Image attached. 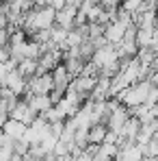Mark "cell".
Segmentation results:
<instances>
[{
	"label": "cell",
	"mask_w": 158,
	"mask_h": 161,
	"mask_svg": "<svg viewBox=\"0 0 158 161\" xmlns=\"http://www.w3.org/2000/svg\"><path fill=\"white\" fill-rule=\"evenodd\" d=\"M52 26H56V11L52 7H35L24 15V24L22 31L26 35H35L39 31H50Z\"/></svg>",
	"instance_id": "1"
},
{
	"label": "cell",
	"mask_w": 158,
	"mask_h": 161,
	"mask_svg": "<svg viewBox=\"0 0 158 161\" xmlns=\"http://www.w3.org/2000/svg\"><path fill=\"white\" fill-rule=\"evenodd\" d=\"M52 89H54L52 72H46V74H35L33 79H28L26 96H41V94H52Z\"/></svg>",
	"instance_id": "2"
},
{
	"label": "cell",
	"mask_w": 158,
	"mask_h": 161,
	"mask_svg": "<svg viewBox=\"0 0 158 161\" xmlns=\"http://www.w3.org/2000/svg\"><path fill=\"white\" fill-rule=\"evenodd\" d=\"M128 24H124L121 20H113L110 24H106L104 26V39L106 44H113V46H117V44H121L124 42V37H126V31H128Z\"/></svg>",
	"instance_id": "3"
},
{
	"label": "cell",
	"mask_w": 158,
	"mask_h": 161,
	"mask_svg": "<svg viewBox=\"0 0 158 161\" xmlns=\"http://www.w3.org/2000/svg\"><path fill=\"white\" fill-rule=\"evenodd\" d=\"M9 118H11V120H18V122H22V124H26V126H30V124L35 122L37 113L30 109V105H28L26 100H18V103H15V107L11 109Z\"/></svg>",
	"instance_id": "4"
},
{
	"label": "cell",
	"mask_w": 158,
	"mask_h": 161,
	"mask_svg": "<svg viewBox=\"0 0 158 161\" xmlns=\"http://www.w3.org/2000/svg\"><path fill=\"white\" fill-rule=\"evenodd\" d=\"M143 157H145L143 155V148L136 142H124L119 146V153H117L115 161H141Z\"/></svg>",
	"instance_id": "5"
},
{
	"label": "cell",
	"mask_w": 158,
	"mask_h": 161,
	"mask_svg": "<svg viewBox=\"0 0 158 161\" xmlns=\"http://www.w3.org/2000/svg\"><path fill=\"white\" fill-rule=\"evenodd\" d=\"M76 15H78V7L76 4H65L61 11H56V26H63V28H74L76 26Z\"/></svg>",
	"instance_id": "6"
},
{
	"label": "cell",
	"mask_w": 158,
	"mask_h": 161,
	"mask_svg": "<svg viewBox=\"0 0 158 161\" xmlns=\"http://www.w3.org/2000/svg\"><path fill=\"white\" fill-rule=\"evenodd\" d=\"M26 103L30 105V109H33L37 115H43L48 109L54 107L50 94H41V96H26Z\"/></svg>",
	"instance_id": "7"
},
{
	"label": "cell",
	"mask_w": 158,
	"mask_h": 161,
	"mask_svg": "<svg viewBox=\"0 0 158 161\" xmlns=\"http://www.w3.org/2000/svg\"><path fill=\"white\" fill-rule=\"evenodd\" d=\"M26 124H22V122H18V120H7V124L2 126V133L7 135V137H11L13 142H22L24 139V133H26Z\"/></svg>",
	"instance_id": "8"
},
{
	"label": "cell",
	"mask_w": 158,
	"mask_h": 161,
	"mask_svg": "<svg viewBox=\"0 0 158 161\" xmlns=\"http://www.w3.org/2000/svg\"><path fill=\"white\" fill-rule=\"evenodd\" d=\"M106 135H108V126H106L104 122L93 124V126L89 129V144H93V146L104 144V142H106Z\"/></svg>",
	"instance_id": "9"
},
{
	"label": "cell",
	"mask_w": 158,
	"mask_h": 161,
	"mask_svg": "<svg viewBox=\"0 0 158 161\" xmlns=\"http://www.w3.org/2000/svg\"><path fill=\"white\" fill-rule=\"evenodd\" d=\"M7 120H9V109L0 103V131H2V126L7 124Z\"/></svg>",
	"instance_id": "10"
}]
</instances>
